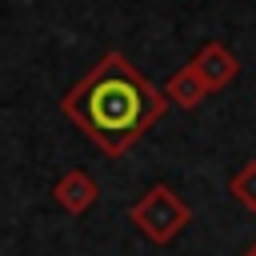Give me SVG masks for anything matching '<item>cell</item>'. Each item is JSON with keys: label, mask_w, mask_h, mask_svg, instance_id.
Returning <instances> with one entry per match:
<instances>
[{"label": "cell", "mask_w": 256, "mask_h": 256, "mask_svg": "<svg viewBox=\"0 0 256 256\" xmlns=\"http://www.w3.org/2000/svg\"><path fill=\"white\" fill-rule=\"evenodd\" d=\"M64 108L92 140L120 148V144L136 140L164 112V100L148 88V80L124 56L112 52L72 88Z\"/></svg>", "instance_id": "obj_1"}]
</instances>
